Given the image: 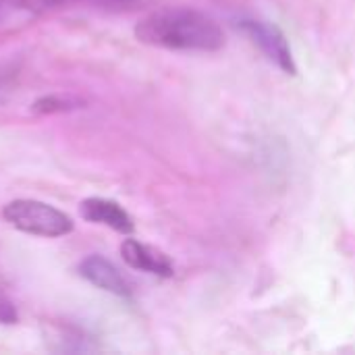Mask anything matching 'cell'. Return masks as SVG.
Returning <instances> with one entry per match:
<instances>
[{
	"label": "cell",
	"instance_id": "cell-1",
	"mask_svg": "<svg viewBox=\"0 0 355 355\" xmlns=\"http://www.w3.org/2000/svg\"><path fill=\"white\" fill-rule=\"evenodd\" d=\"M135 35L148 46L183 52H216L225 46L220 25L196 8L154 10L137 23Z\"/></svg>",
	"mask_w": 355,
	"mask_h": 355
},
{
	"label": "cell",
	"instance_id": "cell-2",
	"mask_svg": "<svg viewBox=\"0 0 355 355\" xmlns=\"http://www.w3.org/2000/svg\"><path fill=\"white\" fill-rule=\"evenodd\" d=\"M2 218L15 229L37 237H62L73 231V220L58 208L37 200H15L2 208Z\"/></svg>",
	"mask_w": 355,
	"mask_h": 355
},
{
	"label": "cell",
	"instance_id": "cell-3",
	"mask_svg": "<svg viewBox=\"0 0 355 355\" xmlns=\"http://www.w3.org/2000/svg\"><path fill=\"white\" fill-rule=\"evenodd\" d=\"M239 29H241L243 35H245L254 46H258V50H260L270 62H275L283 73H287V75H295V73H297L291 44H289L287 35H285L275 23L264 21V19L245 17V19L239 21Z\"/></svg>",
	"mask_w": 355,
	"mask_h": 355
},
{
	"label": "cell",
	"instance_id": "cell-4",
	"mask_svg": "<svg viewBox=\"0 0 355 355\" xmlns=\"http://www.w3.org/2000/svg\"><path fill=\"white\" fill-rule=\"evenodd\" d=\"M79 275L102 291H108L119 297L131 295V287H129L127 279L119 272V268L112 262H108L102 256H87L85 260H81Z\"/></svg>",
	"mask_w": 355,
	"mask_h": 355
},
{
	"label": "cell",
	"instance_id": "cell-5",
	"mask_svg": "<svg viewBox=\"0 0 355 355\" xmlns=\"http://www.w3.org/2000/svg\"><path fill=\"white\" fill-rule=\"evenodd\" d=\"M121 256L135 270L150 272L156 277H166V279L175 275V266L166 254H162L160 250L146 245L137 239H125L121 245Z\"/></svg>",
	"mask_w": 355,
	"mask_h": 355
},
{
	"label": "cell",
	"instance_id": "cell-6",
	"mask_svg": "<svg viewBox=\"0 0 355 355\" xmlns=\"http://www.w3.org/2000/svg\"><path fill=\"white\" fill-rule=\"evenodd\" d=\"M81 216L87 223L94 225H104L112 231L119 233H133V220L127 214V210L123 206H119L116 202L104 200V198H87L81 202Z\"/></svg>",
	"mask_w": 355,
	"mask_h": 355
},
{
	"label": "cell",
	"instance_id": "cell-7",
	"mask_svg": "<svg viewBox=\"0 0 355 355\" xmlns=\"http://www.w3.org/2000/svg\"><path fill=\"white\" fill-rule=\"evenodd\" d=\"M83 106V100L77 96H62V94H52V96H44L40 100L33 102L31 110L37 114H54V112H69V110H77Z\"/></svg>",
	"mask_w": 355,
	"mask_h": 355
},
{
	"label": "cell",
	"instance_id": "cell-8",
	"mask_svg": "<svg viewBox=\"0 0 355 355\" xmlns=\"http://www.w3.org/2000/svg\"><path fill=\"white\" fill-rule=\"evenodd\" d=\"M17 322H19V314L12 302L0 293V324H17Z\"/></svg>",
	"mask_w": 355,
	"mask_h": 355
},
{
	"label": "cell",
	"instance_id": "cell-9",
	"mask_svg": "<svg viewBox=\"0 0 355 355\" xmlns=\"http://www.w3.org/2000/svg\"><path fill=\"white\" fill-rule=\"evenodd\" d=\"M75 2H83V4H106V6H125V4H131L135 0H44L46 6H54V4H75Z\"/></svg>",
	"mask_w": 355,
	"mask_h": 355
}]
</instances>
